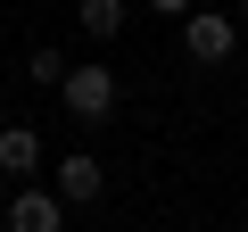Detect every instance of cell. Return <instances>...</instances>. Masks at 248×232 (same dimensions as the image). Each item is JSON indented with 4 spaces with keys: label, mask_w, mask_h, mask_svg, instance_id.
I'll return each mask as SVG.
<instances>
[{
    "label": "cell",
    "mask_w": 248,
    "mask_h": 232,
    "mask_svg": "<svg viewBox=\"0 0 248 232\" xmlns=\"http://www.w3.org/2000/svg\"><path fill=\"white\" fill-rule=\"evenodd\" d=\"M182 50H190L199 66H223V58L240 50V25H232L223 9H182Z\"/></svg>",
    "instance_id": "cell-2"
},
{
    "label": "cell",
    "mask_w": 248,
    "mask_h": 232,
    "mask_svg": "<svg viewBox=\"0 0 248 232\" xmlns=\"http://www.w3.org/2000/svg\"><path fill=\"white\" fill-rule=\"evenodd\" d=\"M124 17H133L124 0H83V33H91V42H116V33H124Z\"/></svg>",
    "instance_id": "cell-6"
},
{
    "label": "cell",
    "mask_w": 248,
    "mask_h": 232,
    "mask_svg": "<svg viewBox=\"0 0 248 232\" xmlns=\"http://www.w3.org/2000/svg\"><path fill=\"white\" fill-rule=\"evenodd\" d=\"M240 116H248V99H240Z\"/></svg>",
    "instance_id": "cell-10"
},
{
    "label": "cell",
    "mask_w": 248,
    "mask_h": 232,
    "mask_svg": "<svg viewBox=\"0 0 248 232\" xmlns=\"http://www.w3.org/2000/svg\"><path fill=\"white\" fill-rule=\"evenodd\" d=\"M33 166H42V133H33V125H0V174L25 182Z\"/></svg>",
    "instance_id": "cell-5"
},
{
    "label": "cell",
    "mask_w": 248,
    "mask_h": 232,
    "mask_svg": "<svg viewBox=\"0 0 248 232\" xmlns=\"http://www.w3.org/2000/svg\"><path fill=\"white\" fill-rule=\"evenodd\" d=\"M232 25H240V33H248V0H240V9H232Z\"/></svg>",
    "instance_id": "cell-9"
},
{
    "label": "cell",
    "mask_w": 248,
    "mask_h": 232,
    "mask_svg": "<svg viewBox=\"0 0 248 232\" xmlns=\"http://www.w3.org/2000/svg\"><path fill=\"white\" fill-rule=\"evenodd\" d=\"M50 191H58L66 207H91V199L108 191V166H99L91 149H66V158H58V174H50Z\"/></svg>",
    "instance_id": "cell-3"
},
{
    "label": "cell",
    "mask_w": 248,
    "mask_h": 232,
    "mask_svg": "<svg viewBox=\"0 0 248 232\" xmlns=\"http://www.w3.org/2000/svg\"><path fill=\"white\" fill-rule=\"evenodd\" d=\"M58 75H66V50H33V58H25V83H50V91H58Z\"/></svg>",
    "instance_id": "cell-7"
},
{
    "label": "cell",
    "mask_w": 248,
    "mask_h": 232,
    "mask_svg": "<svg viewBox=\"0 0 248 232\" xmlns=\"http://www.w3.org/2000/svg\"><path fill=\"white\" fill-rule=\"evenodd\" d=\"M58 99H66L75 125H108V116H116V66H99V58L66 66V75H58Z\"/></svg>",
    "instance_id": "cell-1"
},
{
    "label": "cell",
    "mask_w": 248,
    "mask_h": 232,
    "mask_svg": "<svg viewBox=\"0 0 248 232\" xmlns=\"http://www.w3.org/2000/svg\"><path fill=\"white\" fill-rule=\"evenodd\" d=\"M149 9H157V17H182V9H190V0H149Z\"/></svg>",
    "instance_id": "cell-8"
},
{
    "label": "cell",
    "mask_w": 248,
    "mask_h": 232,
    "mask_svg": "<svg viewBox=\"0 0 248 232\" xmlns=\"http://www.w3.org/2000/svg\"><path fill=\"white\" fill-rule=\"evenodd\" d=\"M9 232H66V199L50 182H17V207H9Z\"/></svg>",
    "instance_id": "cell-4"
}]
</instances>
